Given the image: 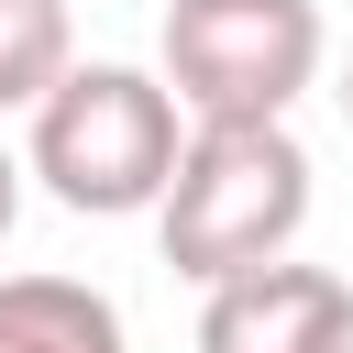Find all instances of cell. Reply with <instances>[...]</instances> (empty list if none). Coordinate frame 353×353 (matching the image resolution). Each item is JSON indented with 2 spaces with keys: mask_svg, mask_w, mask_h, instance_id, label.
I'll return each mask as SVG.
<instances>
[{
  "mask_svg": "<svg viewBox=\"0 0 353 353\" xmlns=\"http://www.w3.org/2000/svg\"><path fill=\"white\" fill-rule=\"evenodd\" d=\"M298 221H309V154L287 121H188V154L154 199V243L188 287L287 265Z\"/></svg>",
  "mask_w": 353,
  "mask_h": 353,
  "instance_id": "1",
  "label": "cell"
},
{
  "mask_svg": "<svg viewBox=\"0 0 353 353\" xmlns=\"http://www.w3.org/2000/svg\"><path fill=\"white\" fill-rule=\"evenodd\" d=\"M176 154H188V110L154 66H66L55 99L33 110L22 176H44V199L77 221H132L165 199Z\"/></svg>",
  "mask_w": 353,
  "mask_h": 353,
  "instance_id": "2",
  "label": "cell"
},
{
  "mask_svg": "<svg viewBox=\"0 0 353 353\" xmlns=\"http://www.w3.org/2000/svg\"><path fill=\"white\" fill-rule=\"evenodd\" d=\"M188 121H287L320 77V0H165V66Z\"/></svg>",
  "mask_w": 353,
  "mask_h": 353,
  "instance_id": "3",
  "label": "cell"
},
{
  "mask_svg": "<svg viewBox=\"0 0 353 353\" xmlns=\"http://www.w3.org/2000/svg\"><path fill=\"white\" fill-rule=\"evenodd\" d=\"M199 353H353V287L331 265H254L210 287Z\"/></svg>",
  "mask_w": 353,
  "mask_h": 353,
  "instance_id": "4",
  "label": "cell"
},
{
  "mask_svg": "<svg viewBox=\"0 0 353 353\" xmlns=\"http://www.w3.org/2000/svg\"><path fill=\"white\" fill-rule=\"evenodd\" d=\"M0 353H121V309L88 276H0Z\"/></svg>",
  "mask_w": 353,
  "mask_h": 353,
  "instance_id": "5",
  "label": "cell"
},
{
  "mask_svg": "<svg viewBox=\"0 0 353 353\" xmlns=\"http://www.w3.org/2000/svg\"><path fill=\"white\" fill-rule=\"evenodd\" d=\"M66 66H77L66 0H0V110H44Z\"/></svg>",
  "mask_w": 353,
  "mask_h": 353,
  "instance_id": "6",
  "label": "cell"
},
{
  "mask_svg": "<svg viewBox=\"0 0 353 353\" xmlns=\"http://www.w3.org/2000/svg\"><path fill=\"white\" fill-rule=\"evenodd\" d=\"M11 221H22V154L0 143V243H11Z\"/></svg>",
  "mask_w": 353,
  "mask_h": 353,
  "instance_id": "7",
  "label": "cell"
},
{
  "mask_svg": "<svg viewBox=\"0 0 353 353\" xmlns=\"http://www.w3.org/2000/svg\"><path fill=\"white\" fill-rule=\"evenodd\" d=\"M331 99H342V121H353V55H342V88H331Z\"/></svg>",
  "mask_w": 353,
  "mask_h": 353,
  "instance_id": "8",
  "label": "cell"
}]
</instances>
